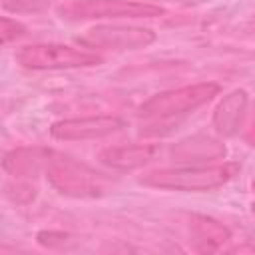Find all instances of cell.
Instances as JSON below:
<instances>
[{
  "mask_svg": "<svg viewBox=\"0 0 255 255\" xmlns=\"http://www.w3.org/2000/svg\"><path fill=\"white\" fill-rule=\"evenodd\" d=\"M20 66L28 70H74L102 64V56L90 48H74L68 44H30L16 52Z\"/></svg>",
  "mask_w": 255,
  "mask_h": 255,
  "instance_id": "4",
  "label": "cell"
},
{
  "mask_svg": "<svg viewBox=\"0 0 255 255\" xmlns=\"http://www.w3.org/2000/svg\"><path fill=\"white\" fill-rule=\"evenodd\" d=\"M189 229L197 251H215L231 237L229 229L223 223L205 215H191Z\"/></svg>",
  "mask_w": 255,
  "mask_h": 255,
  "instance_id": "12",
  "label": "cell"
},
{
  "mask_svg": "<svg viewBox=\"0 0 255 255\" xmlns=\"http://www.w3.org/2000/svg\"><path fill=\"white\" fill-rule=\"evenodd\" d=\"M80 42L88 48L100 50H139L155 42V32L143 26H122V24H100L90 28Z\"/></svg>",
  "mask_w": 255,
  "mask_h": 255,
  "instance_id": "6",
  "label": "cell"
},
{
  "mask_svg": "<svg viewBox=\"0 0 255 255\" xmlns=\"http://www.w3.org/2000/svg\"><path fill=\"white\" fill-rule=\"evenodd\" d=\"M219 94V86L215 82H199L175 90H167L151 96L141 104L139 116L145 120H171L175 116L189 114L199 106L207 104Z\"/></svg>",
  "mask_w": 255,
  "mask_h": 255,
  "instance_id": "5",
  "label": "cell"
},
{
  "mask_svg": "<svg viewBox=\"0 0 255 255\" xmlns=\"http://www.w3.org/2000/svg\"><path fill=\"white\" fill-rule=\"evenodd\" d=\"M253 213H255V203H253Z\"/></svg>",
  "mask_w": 255,
  "mask_h": 255,
  "instance_id": "19",
  "label": "cell"
},
{
  "mask_svg": "<svg viewBox=\"0 0 255 255\" xmlns=\"http://www.w3.org/2000/svg\"><path fill=\"white\" fill-rule=\"evenodd\" d=\"M245 112H247V92L245 90H233L215 108L213 128L217 129V133H221L225 137L235 135L243 124Z\"/></svg>",
  "mask_w": 255,
  "mask_h": 255,
  "instance_id": "11",
  "label": "cell"
},
{
  "mask_svg": "<svg viewBox=\"0 0 255 255\" xmlns=\"http://www.w3.org/2000/svg\"><path fill=\"white\" fill-rule=\"evenodd\" d=\"M251 189H253V191H255V179H253V183H251Z\"/></svg>",
  "mask_w": 255,
  "mask_h": 255,
  "instance_id": "18",
  "label": "cell"
},
{
  "mask_svg": "<svg viewBox=\"0 0 255 255\" xmlns=\"http://www.w3.org/2000/svg\"><path fill=\"white\" fill-rule=\"evenodd\" d=\"M52 0H4V8L16 14H26V12H40L50 6Z\"/></svg>",
  "mask_w": 255,
  "mask_h": 255,
  "instance_id": "14",
  "label": "cell"
},
{
  "mask_svg": "<svg viewBox=\"0 0 255 255\" xmlns=\"http://www.w3.org/2000/svg\"><path fill=\"white\" fill-rule=\"evenodd\" d=\"M237 163H217V165H183V167H165L153 169L139 177V183L157 189L171 191H209L227 183L235 173Z\"/></svg>",
  "mask_w": 255,
  "mask_h": 255,
  "instance_id": "1",
  "label": "cell"
},
{
  "mask_svg": "<svg viewBox=\"0 0 255 255\" xmlns=\"http://www.w3.org/2000/svg\"><path fill=\"white\" fill-rule=\"evenodd\" d=\"M46 177L58 193L78 199L100 197L104 195L110 183L102 173H98L90 165L60 153H56V157L50 161L46 169Z\"/></svg>",
  "mask_w": 255,
  "mask_h": 255,
  "instance_id": "3",
  "label": "cell"
},
{
  "mask_svg": "<svg viewBox=\"0 0 255 255\" xmlns=\"http://www.w3.org/2000/svg\"><path fill=\"white\" fill-rule=\"evenodd\" d=\"M126 128V120L120 116H84V118H70L52 124L50 133L62 141H76V139H96L110 133H116Z\"/></svg>",
  "mask_w": 255,
  "mask_h": 255,
  "instance_id": "7",
  "label": "cell"
},
{
  "mask_svg": "<svg viewBox=\"0 0 255 255\" xmlns=\"http://www.w3.org/2000/svg\"><path fill=\"white\" fill-rule=\"evenodd\" d=\"M243 137H245V141H249L251 145H255V106H253V110H251V114H249V120H247Z\"/></svg>",
  "mask_w": 255,
  "mask_h": 255,
  "instance_id": "16",
  "label": "cell"
},
{
  "mask_svg": "<svg viewBox=\"0 0 255 255\" xmlns=\"http://www.w3.org/2000/svg\"><path fill=\"white\" fill-rule=\"evenodd\" d=\"M225 155V145L209 135H191L179 139L171 147V157L181 163H203L211 159H221Z\"/></svg>",
  "mask_w": 255,
  "mask_h": 255,
  "instance_id": "10",
  "label": "cell"
},
{
  "mask_svg": "<svg viewBox=\"0 0 255 255\" xmlns=\"http://www.w3.org/2000/svg\"><path fill=\"white\" fill-rule=\"evenodd\" d=\"M58 16L68 22L84 20H120V18H155L165 14L157 4L139 0H68L56 8Z\"/></svg>",
  "mask_w": 255,
  "mask_h": 255,
  "instance_id": "2",
  "label": "cell"
},
{
  "mask_svg": "<svg viewBox=\"0 0 255 255\" xmlns=\"http://www.w3.org/2000/svg\"><path fill=\"white\" fill-rule=\"evenodd\" d=\"M54 157H56V153L48 147H40V145L16 147L4 155L2 167L8 175H12L16 179H28L40 171H46Z\"/></svg>",
  "mask_w": 255,
  "mask_h": 255,
  "instance_id": "8",
  "label": "cell"
},
{
  "mask_svg": "<svg viewBox=\"0 0 255 255\" xmlns=\"http://www.w3.org/2000/svg\"><path fill=\"white\" fill-rule=\"evenodd\" d=\"M4 191H6V197H8L10 201L20 203V205L30 203V201L36 197V187H34L32 183H28L26 179H16L14 183H8V185L4 187Z\"/></svg>",
  "mask_w": 255,
  "mask_h": 255,
  "instance_id": "13",
  "label": "cell"
},
{
  "mask_svg": "<svg viewBox=\"0 0 255 255\" xmlns=\"http://www.w3.org/2000/svg\"><path fill=\"white\" fill-rule=\"evenodd\" d=\"M159 153L157 143H131V145H112L100 151V161L118 171H131L143 167Z\"/></svg>",
  "mask_w": 255,
  "mask_h": 255,
  "instance_id": "9",
  "label": "cell"
},
{
  "mask_svg": "<svg viewBox=\"0 0 255 255\" xmlns=\"http://www.w3.org/2000/svg\"><path fill=\"white\" fill-rule=\"evenodd\" d=\"M233 251H235V253H245V251H251V253H253V251H255V245H251V243H245V245H237Z\"/></svg>",
  "mask_w": 255,
  "mask_h": 255,
  "instance_id": "17",
  "label": "cell"
},
{
  "mask_svg": "<svg viewBox=\"0 0 255 255\" xmlns=\"http://www.w3.org/2000/svg\"><path fill=\"white\" fill-rule=\"evenodd\" d=\"M0 26H2V28H0L2 44H8V42H12V40H16V38H20V36H24V34H26V26H24V24H20L18 20L8 18V16H2Z\"/></svg>",
  "mask_w": 255,
  "mask_h": 255,
  "instance_id": "15",
  "label": "cell"
}]
</instances>
